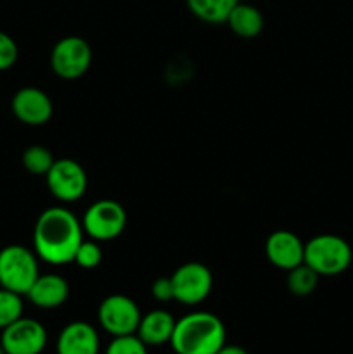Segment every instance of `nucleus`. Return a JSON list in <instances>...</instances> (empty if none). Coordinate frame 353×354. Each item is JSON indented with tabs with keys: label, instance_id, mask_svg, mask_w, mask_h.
Segmentation results:
<instances>
[{
	"label": "nucleus",
	"instance_id": "obj_1",
	"mask_svg": "<svg viewBox=\"0 0 353 354\" xmlns=\"http://www.w3.org/2000/svg\"><path fill=\"white\" fill-rule=\"evenodd\" d=\"M82 242V221L66 207H48L37 218L33 228V251L42 261L52 266L73 263Z\"/></svg>",
	"mask_w": 353,
	"mask_h": 354
},
{
	"label": "nucleus",
	"instance_id": "obj_2",
	"mask_svg": "<svg viewBox=\"0 0 353 354\" xmlns=\"http://www.w3.org/2000/svg\"><path fill=\"white\" fill-rule=\"evenodd\" d=\"M225 342L227 330L217 315L192 311L176 320L170 346L176 354H217Z\"/></svg>",
	"mask_w": 353,
	"mask_h": 354
},
{
	"label": "nucleus",
	"instance_id": "obj_3",
	"mask_svg": "<svg viewBox=\"0 0 353 354\" xmlns=\"http://www.w3.org/2000/svg\"><path fill=\"white\" fill-rule=\"evenodd\" d=\"M353 261L352 245L334 234H320L305 244V261L318 277L345 273Z\"/></svg>",
	"mask_w": 353,
	"mask_h": 354
},
{
	"label": "nucleus",
	"instance_id": "obj_4",
	"mask_svg": "<svg viewBox=\"0 0 353 354\" xmlns=\"http://www.w3.org/2000/svg\"><path fill=\"white\" fill-rule=\"evenodd\" d=\"M40 275L38 256L19 244L0 249V287L26 296Z\"/></svg>",
	"mask_w": 353,
	"mask_h": 354
},
{
	"label": "nucleus",
	"instance_id": "obj_5",
	"mask_svg": "<svg viewBox=\"0 0 353 354\" xmlns=\"http://www.w3.org/2000/svg\"><path fill=\"white\" fill-rule=\"evenodd\" d=\"M127 227V211L120 203L102 199L89 206L82 218V228L92 241L107 242L120 237Z\"/></svg>",
	"mask_w": 353,
	"mask_h": 354
},
{
	"label": "nucleus",
	"instance_id": "obj_6",
	"mask_svg": "<svg viewBox=\"0 0 353 354\" xmlns=\"http://www.w3.org/2000/svg\"><path fill=\"white\" fill-rule=\"evenodd\" d=\"M141 318L142 313L137 303L123 294H111L104 297L97 310L99 325L111 337L137 334Z\"/></svg>",
	"mask_w": 353,
	"mask_h": 354
},
{
	"label": "nucleus",
	"instance_id": "obj_7",
	"mask_svg": "<svg viewBox=\"0 0 353 354\" xmlns=\"http://www.w3.org/2000/svg\"><path fill=\"white\" fill-rule=\"evenodd\" d=\"M92 64V48L82 37H64L51 52V68L59 78L78 80Z\"/></svg>",
	"mask_w": 353,
	"mask_h": 354
},
{
	"label": "nucleus",
	"instance_id": "obj_8",
	"mask_svg": "<svg viewBox=\"0 0 353 354\" xmlns=\"http://www.w3.org/2000/svg\"><path fill=\"white\" fill-rule=\"evenodd\" d=\"M175 301L185 306L201 304L213 289V275L203 263L190 261L179 266L172 275Z\"/></svg>",
	"mask_w": 353,
	"mask_h": 354
},
{
	"label": "nucleus",
	"instance_id": "obj_9",
	"mask_svg": "<svg viewBox=\"0 0 353 354\" xmlns=\"http://www.w3.org/2000/svg\"><path fill=\"white\" fill-rule=\"evenodd\" d=\"M48 190L61 203H75L87 190V173L75 159H55L45 175Z\"/></svg>",
	"mask_w": 353,
	"mask_h": 354
},
{
	"label": "nucleus",
	"instance_id": "obj_10",
	"mask_svg": "<svg viewBox=\"0 0 353 354\" xmlns=\"http://www.w3.org/2000/svg\"><path fill=\"white\" fill-rule=\"evenodd\" d=\"M47 330L35 318L21 317L9 327H6L0 335L6 354H42L47 346Z\"/></svg>",
	"mask_w": 353,
	"mask_h": 354
},
{
	"label": "nucleus",
	"instance_id": "obj_11",
	"mask_svg": "<svg viewBox=\"0 0 353 354\" xmlns=\"http://www.w3.org/2000/svg\"><path fill=\"white\" fill-rule=\"evenodd\" d=\"M10 109L14 116L28 127H42L54 113L51 97L37 86H24L17 90L10 100Z\"/></svg>",
	"mask_w": 353,
	"mask_h": 354
},
{
	"label": "nucleus",
	"instance_id": "obj_12",
	"mask_svg": "<svg viewBox=\"0 0 353 354\" xmlns=\"http://www.w3.org/2000/svg\"><path fill=\"white\" fill-rule=\"evenodd\" d=\"M266 259L279 270H293L305 261V242L289 230H277L265 242Z\"/></svg>",
	"mask_w": 353,
	"mask_h": 354
},
{
	"label": "nucleus",
	"instance_id": "obj_13",
	"mask_svg": "<svg viewBox=\"0 0 353 354\" xmlns=\"http://www.w3.org/2000/svg\"><path fill=\"white\" fill-rule=\"evenodd\" d=\"M99 334L89 322H71L59 332L55 341L57 354H99Z\"/></svg>",
	"mask_w": 353,
	"mask_h": 354
},
{
	"label": "nucleus",
	"instance_id": "obj_14",
	"mask_svg": "<svg viewBox=\"0 0 353 354\" xmlns=\"http://www.w3.org/2000/svg\"><path fill=\"white\" fill-rule=\"evenodd\" d=\"M26 297L33 306L42 310H55L68 301L69 283L64 277L55 273L38 275L31 289L28 290Z\"/></svg>",
	"mask_w": 353,
	"mask_h": 354
},
{
	"label": "nucleus",
	"instance_id": "obj_15",
	"mask_svg": "<svg viewBox=\"0 0 353 354\" xmlns=\"http://www.w3.org/2000/svg\"><path fill=\"white\" fill-rule=\"evenodd\" d=\"M176 320L172 313L165 310H152L142 315L141 324L137 328V337L144 342L147 348L151 346L170 344L173 330H175Z\"/></svg>",
	"mask_w": 353,
	"mask_h": 354
},
{
	"label": "nucleus",
	"instance_id": "obj_16",
	"mask_svg": "<svg viewBox=\"0 0 353 354\" xmlns=\"http://www.w3.org/2000/svg\"><path fill=\"white\" fill-rule=\"evenodd\" d=\"M225 23L237 37L255 38L262 33L265 21H263V14L255 6L237 2Z\"/></svg>",
	"mask_w": 353,
	"mask_h": 354
},
{
	"label": "nucleus",
	"instance_id": "obj_17",
	"mask_svg": "<svg viewBox=\"0 0 353 354\" xmlns=\"http://www.w3.org/2000/svg\"><path fill=\"white\" fill-rule=\"evenodd\" d=\"M239 0H187V7L197 19L210 24L225 23Z\"/></svg>",
	"mask_w": 353,
	"mask_h": 354
},
{
	"label": "nucleus",
	"instance_id": "obj_18",
	"mask_svg": "<svg viewBox=\"0 0 353 354\" xmlns=\"http://www.w3.org/2000/svg\"><path fill=\"white\" fill-rule=\"evenodd\" d=\"M318 273H315V270H311L307 263H301V265L294 266L293 270L287 272L286 286L293 296L305 297L310 296L318 286Z\"/></svg>",
	"mask_w": 353,
	"mask_h": 354
},
{
	"label": "nucleus",
	"instance_id": "obj_19",
	"mask_svg": "<svg viewBox=\"0 0 353 354\" xmlns=\"http://www.w3.org/2000/svg\"><path fill=\"white\" fill-rule=\"evenodd\" d=\"M23 166L26 171H30L31 175H47L48 169L54 165V156L44 145H30L26 151L23 152Z\"/></svg>",
	"mask_w": 353,
	"mask_h": 354
},
{
	"label": "nucleus",
	"instance_id": "obj_20",
	"mask_svg": "<svg viewBox=\"0 0 353 354\" xmlns=\"http://www.w3.org/2000/svg\"><path fill=\"white\" fill-rule=\"evenodd\" d=\"M23 296L0 287V330L19 320L23 317Z\"/></svg>",
	"mask_w": 353,
	"mask_h": 354
},
{
	"label": "nucleus",
	"instance_id": "obj_21",
	"mask_svg": "<svg viewBox=\"0 0 353 354\" xmlns=\"http://www.w3.org/2000/svg\"><path fill=\"white\" fill-rule=\"evenodd\" d=\"M102 261V249L97 244V241H83L76 251L73 263L83 270H93Z\"/></svg>",
	"mask_w": 353,
	"mask_h": 354
},
{
	"label": "nucleus",
	"instance_id": "obj_22",
	"mask_svg": "<svg viewBox=\"0 0 353 354\" xmlns=\"http://www.w3.org/2000/svg\"><path fill=\"white\" fill-rule=\"evenodd\" d=\"M104 354H147V346L137 337V334L120 335L113 337Z\"/></svg>",
	"mask_w": 353,
	"mask_h": 354
},
{
	"label": "nucleus",
	"instance_id": "obj_23",
	"mask_svg": "<svg viewBox=\"0 0 353 354\" xmlns=\"http://www.w3.org/2000/svg\"><path fill=\"white\" fill-rule=\"evenodd\" d=\"M17 44L10 35L0 31V71H7L12 68L17 61Z\"/></svg>",
	"mask_w": 353,
	"mask_h": 354
},
{
	"label": "nucleus",
	"instance_id": "obj_24",
	"mask_svg": "<svg viewBox=\"0 0 353 354\" xmlns=\"http://www.w3.org/2000/svg\"><path fill=\"white\" fill-rule=\"evenodd\" d=\"M152 297L159 303H170V301L175 299V294H173V283L172 277H159L152 282L151 287Z\"/></svg>",
	"mask_w": 353,
	"mask_h": 354
},
{
	"label": "nucleus",
	"instance_id": "obj_25",
	"mask_svg": "<svg viewBox=\"0 0 353 354\" xmlns=\"http://www.w3.org/2000/svg\"><path fill=\"white\" fill-rule=\"evenodd\" d=\"M217 354H248V351H246L242 346H237V344H227L225 342L224 346H221V349L218 351Z\"/></svg>",
	"mask_w": 353,
	"mask_h": 354
},
{
	"label": "nucleus",
	"instance_id": "obj_26",
	"mask_svg": "<svg viewBox=\"0 0 353 354\" xmlns=\"http://www.w3.org/2000/svg\"><path fill=\"white\" fill-rule=\"evenodd\" d=\"M0 354H6V351H3V348H2V344H0Z\"/></svg>",
	"mask_w": 353,
	"mask_h": 354
}]
</instances>
